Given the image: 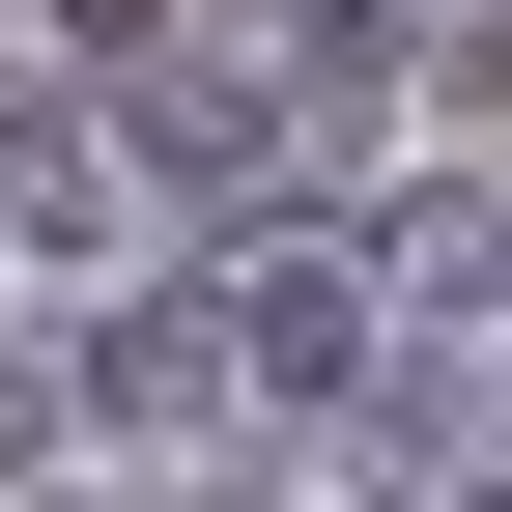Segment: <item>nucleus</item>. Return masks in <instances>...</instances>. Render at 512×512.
I'll return each mask as SVG.
<instances>
[{
    "instance_id": "nucleus-1",
    "label": "nucleus",
    "mask_w": 512,
    "mask_h": 512,
    "mask_svg": "<svg viewBox=\"0 0 512 512\" xmlns=\"http://www.w3.org/2000/svg\"><path fill=\"white\" fill-rule=\"evenodd\" d=\"M0 228H114V143L86 114H0Z\"/></svg>"
}]
</instances>
